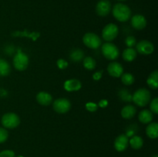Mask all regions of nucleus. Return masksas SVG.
Listing matches in <instances>:
<instances>
[{"mask_svg":"<svg viewBox=\"0 0 158 157\" xmlns=\"http://www.w3.org/2000/svg\"><path fill=\"white\" fill-rule=\"evenodd\" d=\"M151 95L149 90L144 88H141L134 92L132 97V101H134L137 106L143 107L151 102Z\"/></svg>","mask_w":158,"mask_h":157,"instance_id":"obj_2","label":"nucleus"},{"mask_svg":"<svg viewBox=\"0 0 158 157\" xmlns=\"http://www.w3.org/2000/svg\"><path fill=\"white\" fill-rule=\"evenodd\" d=\"M29 60L27 55L23 52H19L14 55L13 66L17 70L23 71L27 69Z\"/></svg>","mask_w":158,"mask_h":157,"instance_id":"obj_7","label":"nucleus"},{"mask_svg":"<svg viewBox=\"0 0 158 157\" xmlns=\"http://www.w3.org/2000/svg\"><path fill=\"white\" fill-rule=\"evenodd\" d=\"M118 96L120 99H121L123 102H126V103H130V102L132 101V94L127 89H120L118 92Z\"/></svg>","mask_w":158,"mask_h":157,"instance_id":"obj_24","label":"nucleus"},{"mask_svg":"<svg viewBox=\"0 0 158 157\" xmlns=\"http://www.w3.org/2000/svg\"><path fill=\"white\" fill-rule=\"evenodd\" d=\"M18 157H22V156H18Z\"/></svg>","mask_w":158,"mask_h":157,"instance_id":"obj_38","label":"nucleus"},{"mask_svg":"<svg viewBox=\"0 0 158 157\" xmlns=\"http://www.w3.org/2000/svg\"><path fill=\"white\" fill-rule=\"evenodd\" d=\"M97 108H98V106L94 103H87L86 104V109H87L89 112H96V111L97 110Z\"/></svg>","mask_w":158,"mask_h":157,"instance_id":"obj_32","label":"nucleus"},{"mask_svg":"<svg viewBox=\"0 0 158 157\" xmlns=\"http://www.w3.org/2000/svg\"><path fill=\"white\" fill-rule=\"evenodd\" d=\"M136 51L141 55H151L154 51V46L148 40H141L136 44Z\"/></svg>","mask_w":158,"mask_h":157,"instance_id":"obj_9","label":"nucleus"},{"mask_svg":"<svg viewBox=\"0 0 158 157\" xmlns=\"http://www.w3.org/2000/svg\"><path fill=\"white\" fill-rule=\"evenodd\" d=\"M131 25L136 30H142L147 26V19L140 14L135 15L131 18Z\"/></svg>","mask_w":158,"mask_h":157,"instance_id":"obj_13","label":"nucleus"},{"mask_svg":"<svg viewBox=\"0 0 158 157\" xmlns=\"http://www.w3.org/2000/svg\"><path fill=\"white\" fill-rule=\"evenodd\" d=\"M137 55V52L134 48H127L123 52L122 56L123 58L127 62H132L136 58Z\"/></svg>","mask_w":158,"mask_h":157,"instance_id":"obj_21","label":"nucleus"},{"mask_svg":"<svg viewBox=\"0 0 158 157\" xmlns=\"http://www.w3.org/2000/svg\"><path fill=\"white\" fill-rule=\"evenodd\" d=\"M102 53L103 56L109 60L117 59L120 55V51L117 46L113 43L107 42L103 43L102 46Z\"/></svg>","mask_w":158,"mask_h":157,"instance_id":"obj_4","label":"nucleus"},{"mask_svg":"<svg viewBox=\"0 0 158 157\" xmlns=\"http://www.w3.org/2000/svg\"><path fill=\"white\" fill-rule=\"evenodd\" d=\"M107 105H108L107 100L102 99V100H100V101L98 106H100V107H101V108H105V107H106V106H107Z\"/></svg>","mask_w":158,"mask_h":157,"instance_id":"obj_35","label":"nucleus"},{"mask_svg":"<svg viewBox=\"0 0 158 157\" xmlns=\"http://www.w3.org/2000/svg\"><path fill=\"white\" fill-rule=\"evenodd\" d=\"M112 13L114 18L119 22H125L131 17V10L127 5L123 3H117L114 5L112 9Z\"/></svg>","mask_w":158,"mask_h":157,"instance_id":"obj_1","label":"nucleus"},{"mask_svg":"<svg viewBox=\"0 0 158 157\" xmlns=\"http://www.w3.org/2000/svg\"><path fill=\"white\" fill-rule=\"evenodd\" d=\"M153 157H158V155H154V156Z\"/></svg>","mask_w":158,"mask_h":157,"instance_id":"obj_37","label":"nucleus"},{"mask_svg":"<svg viewBox=\"0 0 158 157\" xmlns=\"http://www.w3.org/2000/svg\"><path fill=\"white\" fill-rule=\"evenodd\" d=\"M83 42L86 47L92 49H98L102 45L101 38L97 34L93 32H88L83 35Z\"/></svg>","mask_w":158,"mask_h":157,"instance_id":"obj_5","label":"nucleus"},{"mask_svg":"<svg viewBox=\"0 0 158 157\" xmlns=\"http://www.w3.org/2000/svg\"><path fill=\"white\" fill-rule=\"evenodd\" d=\"M11 72V66L6 60L0 58V76H6Z\"/></svg>","mask_w":158,"mask_h":157,"instance_id":"obj_22","label":"nucleus"},{"mask_svg":"<svg viewBox=\"0 0 158 157\" xmlns=\"http://www.w3.org/2000/svg\"><path fill=\"white\" fill-rule=\"evenodd\" d=\"M103 71L101 70V71H99V72H96V73H94V75H93V78H94V79L96 80V81H98V80H100V78H101L102 75H103Z\"/></svg>","mask_w":158,"mask_h":157,"instance_id":"obj_34","label":"nucleus"},{"mask_svg":"<svg viewBox=\"0 0 158 157\" xmlns=\"http://www.w3.org/2000/svg\"><path fill=\"white\" fill-rule=\"evenodd\" d=\"M2 125L6 129H15L19 125L20 119L17 114L14 112H8L4 114L1 119Z\"/></svg>","mask_w":158,"mask_h":157,"instance_id":"obj_3","label":"nucleus"},{"mask_svg":"<svg viewBox=\"0 0 158 157\" xmlns=\"http://www.w3.org/2000/svg\"><path fill=\"white\" fill-rule=\"evenodd\" d=\"M53 109L60 114L69 112L71 108V103L69 99L65 98H60L56 99L52 104Z\"/></svg>","mask_w":158,"mask_h":157,"instance_id":"obj_8","label":"nucleus"},{"mask_svg":"<svg viewBox=\"0 0 158 157\" xmlns=\"http://www.w3.org/2000/svg\"><path fill=\"white\" fill-rule=\"evenodd\" d=\"M119 29L117 25L114 23H109L103 28L102 31V37L106 42H111L117 38Z\"/></svg>","mask_w":158,"mask_h":157,"instance_id":"obj_6","label":"nucleus"},{"mask_svg":"<svg viewBox=\"0 0 158 157\" xmlns=\"http://www.w3.org/2000/svg\"><path fill=\"white\" fill-rule=\"evenodd\" d=\"M153 119H154L153 113L149 109H143V110L140 111L138 115L139 121L143 124H148V123H151Z\"/></svg>","mask_w":158,"mask_h":157,"instance_id":"obj_16","label":"nucleus"},{"mask_svg":"<svg viewBox=\"0 0 158 157\" xmlns=\"http://www.w3.org/2000/svg\"><path fill=\"white\" fill-rule=\"evenodd\" d=\"M118 1H120V2H123V1H126V0H118Z\"/></svg>","mask_w":158,"mask_h":157,"instance_id":"obj_36","label":"nucleus"},{"mask_svg":"<svg viewBox=\"0 0 158 157\" xmlns=\"http://www.w3.org/2000/svg\"><path fill=\"white\" fill-rule=\"evenodd\" d=\"M36 100L41 106H49L52 102V97L46 92H40L36 95Z\"/></svg>","mask_w":158,"mask_h":157,"instance_id":"obj_15","label":"nucleus"},{"mask_svg":"<svg viewBox=\"0 0 158 157\" xmlns=\"http://www.w3.org/2000/svg\"><path fill=\"white\" fill-rule=\"evenodd\" d=\"M148 86L152 89H157L158 87V71L155 70L150 74L147 80Z\"/></svg>","mask_w":158,"mask_h":157,"instance_id":"obj_20","label":"nucleus"},{"mask_svg":"<svg viewBox=\"0 0 158 157\" xmlns=\"http://www.w3.org/2000/svg\"><path fill=\"white\" fill-rule=\"evenodd\" d=\"M107 72L111 76L119 78L123 73V68L120 63L117 62H112L107 66Z\"/></svg>","mask_w":158,"mask_h":157,"instance_id":"obj_11","label":"nucleus"},{"mask_svg":"<svg viewBox=\"0 0 158 157\" xmlns=\"http://www.w3.org/2000/svg\"><path fill=\"white\" fill-rule=\"evenodd\" d=\"M111 11V3L108 0H100L96 6V12L98 15L105 17Z\"/></svg>","mask_w":158,"mask_h":157,"instance_id":"obj_10","label":"nucleus"},{"mask_svg":"<svg viewBox=\"0 0 158 157\" xmlns=\"http://www.w3.org/2000/svg\"><path fill=\"white\" fill-rule=\"evenodd\" d=\"M82 87L80 80L77 78H71L64 83V89L67 92H76L79 91Z\"/></svg>","mask_w":158,"mask_h":157,"instance_id":"obj_14","label":"nucleus"},{"mask_svg":"<svg viewBox=\"0 0 158 157\" xmlns=\"http://www.w3.org/2000/svg\"><path fill=\"white\" fill-rule=\"evenodd\" d=\"M137 126L135 124L131 125V126H128V128L126 130V134L125 135L127 137H132L134 135H135L136 132H137Z\"/></svg>","mask_w":158,"mask_h":157,"instance_id":"obj_27","label":"nucleus"},{"mask_svg":"<svg viewBox=\"0 0 158 157\" xmlns=\"http://www.w3.org/2000/svg\"><path fill=\"white\" fill-rule=\"evenodd\" d=\"M131 146L134 149H140L143 145V140L139 135H134L129 140Z\"/></svg>","mask_w":158,"mask_h":157,"instance_id":"obj_23","label":"nucleus"},{"mask_svg":"<svg viewBox=\"0 0 158 157\" xmlns=\"http://www.w3.org/2000/svg\"><path fill=\"white\" fill-rule=\"evenodd\" d=\"M146 133L151 139H157L158 137V124L157 123H150L146 128Z\"/></svg>","mask_w":158,"mask_h":157,"instance_id":"obj_19","label":"nucleus"},{"mask_svg":"<svg viewBox=\"0 0 158 157\" xmlns=\"http://www.w3.org/2000/svg\"><path fill=\"white\" fill-rule=\"evenodd\" d=\"M0 157H15V152L12 150H4L0 152Z\"/></svg>","mask_w":158,"mask_h":157,"instance_id":"obj_33","label":"nucleus"},{"mask_svg":"<svg viewBox=\"0 0 158 157\" xmlns=\"http://www.w3.org/2000/svg\"><path fill=\"white\" fill-rule=\"evenodd\" d=\"M83 62L84 68H86L88 70H93V69H95L96 66H97L96 60L90 56L85 57L83 59Z\"/></svg>","mask_w":158,"mask_h":157,"instance_id":"obj_25","label":"nucleus"},{"mask_svg":"<svg viewBox=\"0 0 158 157\" xmlns=\"http://www.w3.org/2000/svg\"><path fill=\"white\" fill-rule=\"evenodd\" d=\"M84 52L80 49H73L69 52V58L74 62H80L84 58Z\"/></svg>","mask_w":158,"mask_h":157,"instance_id":"obj_18","label":"nucleus"},{"mask_svg":"<svg viewBox=\"0 0 158 157\" xmlns=\"http://www.w3.org/2000/svg\"><path fill=\"white\" fill-rule=\"evenodd\" d=\"M9 137V132L6 128L0 127V143H5Z\"/></svg>","mask_w":158,"mask_h":157,"instance_id":"obj_30","label":"nucleus"},{"mask_svg":"<svg viewBox=\"0 0 158 157\" xmlns=\"http://www.w3.org/2000/svg\"><path fill=\"white\" fill-rule=\"evenodd\" d=\"M150 109L152 112V113L157 114L158 113V98L155 97L154 99H153L152 101L151 102V104H150Z\"/></svg>","mask_w":158,"mask_h":157,"instance_id":"obj_29","label":"nucleus"},{"mask_svg":"<svg viewBox=\"0 0 158 157\" xmlns=\"http://www.w3.org/2000/svg\"><path fill=\"white\" fill-rule=\"evenodd\" d=\"M137 112V109L132 105H127L124 106L121 110V115L123 119H132L135 115Z\"/></svg>","mask_w":158,"mask_h":157,"instance_id":"obj_17","label":"nucleus"},{"mask_svg":"<svg viewBox=\"0 0 158 157\" xmlns=\"http://www.w3.org/2000/svg\"><path fill=\"white\" fill-rule=\"evenodd\" d=\"M120 77H121L122 83L124 85H126V86H131L134 83V81H135L134 75L131 73H129V72L123 73Z\"/></svg>","mask_w":158,"mask_h":157,"instance_id":"obj_26","label":"nucleus"},{"mask_svg":"<svg viewBox=\"0 0 158 157\" xmlns=\"http://www.w3.org/2000/svg\"><path fill=\"white\" fill-rule=\"evenodd\" d=\"M129 144V139L125 134H120L114 141V148L118 152H123L127 148Z\"/></svg>","mask_w":158,"mask_h":157,"instance_id":"obj_12","label":"nucleus"},{"mask_svg":"<svg viewBox=\"0 0 158 157\" xmlns=\"http://www.w3.org/2000/svg\"><path fill=\"white\" fill-rule=\"evenodd\" d=\"M57 66H58L59 69H65L68 67V62L63 58H59L57 60Z\"/></svg>","mask_w":158,"mask_h":157,"instance_id":"obj_31","label":"nucleus"},{"mask_svg":"<svg viewBox=\"0 0 158 157\" xmlns=\"http://www.w3.org/2000/svg\"><path fill=\"white\" fill-rule=\"evenodd\" d=\"M125 44L127 46V48H133L137 44V40L136 38L133 35H130L125 38Z\"/></svg>","mask_w":158,"mask_h":157,"instance_id":"obj_28","label":"nucleus"}]
</instances>
